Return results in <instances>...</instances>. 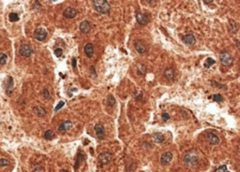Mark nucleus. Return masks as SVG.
I'll use <instances>...</instances> for the list:
<instances>
[{"label": "nucleus", "mask_w": 240, "mask_h": 172, "mask_svg": "<svg viewBox=\"0 0 240 172\" xmlns=\"http://www.w3.org/2000/svg\"><path fill=\"white\" fill-rule=\"evenodd\" d=\"M218 170H222V171H224V170H225V171H226V166H221V167H218Z\"/></svg>", "instance_id": "f704fd0d"}, {"label": "nucleus", "mask_w": 240, "mask_h": 172, "mask_svg": "<svg viewBox=\"0 0 240 172\" xmlns=\"http://www.w3.org/2000/svg\"><path fill=\"white\" fill-rule=\"evenodd\" d=\"M134 48L139 53H145L147 51L146 45L142 41V40H136L134 42Z\"/></svg>", "instance_id": "9b49d317"}, {"label": "nucleus", "mask_w": 240, "mask_h": 172, "mask_svg": "<svg viewBox=\"0 0 240 172\" xmlns=\"http://www.w3.org/2000/svg\"><path fill=\"white\" fill-rule=\"evenodd\" d=\"M93 52H94V47L91 43H87V44L84 46V53L86 54V56L91 58L93 56Z\"/></svg>", "instance_id": "a211bd4d"}, {"label": "nucleus", "mask_w": 240, "mask_h": 172, "mask_svg": "<svg viewBox=\"0 0 240 172\" xmlns=\"http://www.w3.org/2000/svg\"><path fill=\"white\" fill-rule=\"evenodd\" d=\"M77 12H78V11H77L76 9H74V7H69L64 10L63 16L65 18H67V19H73L76 15H77Z\"/></svg>", "instance_id": "0eeeda50"}, {"label": "nucleus", "mask_w": 240, "mask_h": 172, "mask_svg": "<svg viewBox=\"0 0 240 172\" xmlns=\"http://www.w3.org/2000/svg\"><path fill=\"white\" fill-rule=\"evenodd\" d=\"M113 159V154L109 152H103L98 155V162L101 166L108 165Z\"/></svg>", "instance_id": "20e7f679"}, {"label": "nucleus", "mask_w": 240, "mask_h": 172, "mask_svg": "<svg viewBox=\"0 0 240 172\" xmlns=\"http://www.w3.org/2000/svg\"><path fill=\"white\" fill-rule=\"evenodd\" d=\"M19 53L24 57H29L33 53L32 47L28 44H23L19 48Z\"/></svg>", "instance_id": "423d86ee"}, {"label": "nucleus", "mask_w": 240, "mask_h": 172, "mask_svg": "<svg viewBox=\"0 0 240 172\" xmlns=\"http://www.w3.org/2000/svg\"><path fill=\"white\" fill-rule=\"evenodd\" d=\"M169 119H170V115L168 114V113L165 112V113H163V114H162V120L164 121V122H167V121L169 120Z\"/></svg>", "instance_id": "473e14b6"}, {"label": "nucleus", "mask_w": 240, "mask_h": 172, "mask_svg": "<svg viewBox=\"0 0 240 172\" xmlns=\"http://www.w3.org/2000/svg\"><path fill=\"white\" fill-rule=\"evenodd\" d=\"M13 84H14V82H13L12 77H9V78H8L7 84H6V92H7V93L9 96H10V93H11V91H12V88H13Z\"/></svg>", "instance_id": "f3484780"}, {"label": "nucleus", "mask_w": 240, "mask_h": 172, "mask_svg": "<svg viewBox=\"0 0 240 172\" xmlns=\"http://www.w3.org/2000/svg\"><path fill=\"white\" fill-rule=\"evenodd\" d=\"M8 61V56L7 54H5L4 52H0V66H3L5 65Z\"/></svg>", "instance_id": "a878e982"}, {"label": "nucleus", "mask_w": 240, "mask_h": 172, "mask_svg": "<svg viewBox=\"0 0 240 172\" xmlns=\"http://www.w3.org/2000/svg\"><path fill=\"white\" fill-rule=\"evenodd\" d=\"M44 138L48 140H51L54 138V133L53 130H47L44 134Z\"/></svg>", "instance_id": "b1692460"}, {"label": "nucleus", "mask_w": 240, "mask_h": 172, "mask_svg": "<svg viewBox=\"0 0 240 172\" xmlns=\"http://www.w3.org/2000/svg\"><path fill=\"white\" fill-rule=\"evenodd\" d=\"M107 104L109 107H114L115 105V99L112 95H109L107 98Z\"/></svg>", "instance_id": "393cba45"}, {"label": "nucleus", "mask_w": 240, "mask_h": 172, "mask_svg": "<svg viewBox=\"0 0 240 172\" xmlns=\"http://www.w3.org/2000/svg\"><path fill=\"white\" fill-rule=\"evenodd\" d=\"M47 35H48V33H47V31L44 28H42V27H38L37 29L34 31V35H33V36H34V37L38 40V41H43V40H45V38L47 37Z\"/></svg>", "instance_id": "39448f33"}, {"label": "nucleus", "mask_w": 240, "mask_h": 172, "mask_svg": "<svg viewBox=\"0 0 240 172\" xmlns=\"http://www.w3.org/2000/svg\"><path fill=\"white\" fill-rule=\"evenodd\" d=\"M213 100L214 102H222L223 101V97L221 95H218V93H216L213 96Z\"/></svg>", "instance_id": "bb28decb"}, {"label": "nucleus", "mask_w": 240, "mask_h": 172, "mask_svg": "<svg viewBox=\"0 0 240 172\" xmlns=\"http://www.w3.org/2000/svg\"><path fill=\"white\" fill-rule=\"evenodd\" d=\"M10 165V162L8 159H0V167H8V166Z\"/></svg>", "instance_id": "c85d7f7f"}, {"label": "nucleus", "mask_w": 240, "mask_h": 172, "mask_svg": "<svg viewBox=\"0 0 240 172\" xmlns=\"http://www.w3.org/2000/svg\"><path fill=\"white\" fill-rule=\"evenodd\" d=\"M203 3H204V4H211V3H213V0H210V1H206V0H204Z\"/></svg>", "instance_id": "e433bc0d"}, {"label": "nucleus", "mask_w": 240, "mask_h": 172, "mask_svg": "<svg viewBox=\"0 0 240 172\" xmlns=\"http://www.w3.org/2000/svg\"><path fill=\"white\" fill-rule=\"evenodd\" d=\"M54 54L57 55V57H61L62 54H63V50L61 48H57V49L54 50Z\"/></svg>", "instance_id": "7c9ffc66"}, {"label": "nucleus", "mask_w": 240, "mask_h": 172, "mask_svg": "<svg viewBox=\"0 0 240 172\" xmlns=\"http://www.w3.org/2000/svg\"><path fill=\"white\" fill-rule=\"evenodd\" d=\"M172 159H173V153L171 152H166L161 155L160 163H161L162 166H167L171 163Z\"/></svg>", "instance_id": "1a4fd4ad"}, {"label": "nucleus", "mask_w": 240, "mask_h": 172, "mask_svg": "<svg viewBox=\"0 0 240 172\" xmlns=\"http://www.w3.org/2000/svg\"><path fill=\"white\" fill-rule=\"evenodd\" d=\"M60 172H69V171H68V170H65V169H63V170H61V171H60Z\"/></svg>", "instance_id": "58836bf2"}, {"label": "nucleus", "mask_w": 240, "mask_h": 172, "mask_svg": "<svg viewBox=\"0 0 240 172\" xmlns=\"http://www.w3.org/2000/svg\"><path fill=\"white\" fill-rule=\"evenodd\" d=\"M136 20H137L138 24L141 25H146L149 22V18L146 14L145 13H140L138 12L136 14Z\"/></svg>", "instance_id": "9d476101"}, {"label": "nucleus", "mask_w": 240, "mask_h": 172, "mask_svg": "<svg viewBox=\"0 0 240 172\" xmlns=\"http://www.w3.org/2000/svg\"><path fill=\"white\" fill-rule=\"evenodd\" d=\"M206 139L211 145H218V143L221 142L220 138L218 136H216L215 134H213V133H207L206 134Z\"/></svg>", "instance_id": "f8f14e48"}, {"label": "nucleus", "mask_w": 240, "mask_h": 172, "mask_svg": "<svg viewBox=\"0 0 240 172\" xmlns=\"http://www.w3.org/2000/svg\"><path fill=\"white\" fill-rule=\"evenodd\" d=\"M163 75H164V77L166 78L167 80H169V81H173V80L174 79V77H175V72H174V68H171V67H169V68H166L164 70V73H163Z\"/></svg>", "instance_id": "dca6fc26"}, {"label": "nucleus", "mask_w": 240, "mask_h": 172, "mask_svg": "<svg viewBox=\"0 0 240 172\" xmlns=\"http://www.w3.org/2000/svg\"><path fill=\"white\" fill-rule=\"evenodd\" d=\"M93 6L101 14H107L110 11V3L106 0H95L93 1Z\"/></svg>", "instance_id": "f03ea898"}, {"label": "nucleus", "mask_w": 240, "mask_h": 172, "mask_svg": "<svg viewBox=\"0 0 240 172\" xmlns=\"http://www.w3.org/2000/svg\"><path fill=\"white\" fill-rule=\"evenodd\" d=\"M153 139L156 143H161L164 141V136L160 132H157L153 135Z\"/></svg>", "instance_id": "6ab92c4d"}, {"label": "nucleus", "mask_w": 240, "mask_h": 172, "mask_svg": "<svg viewBox=\"0 0 240 172\" xmlns=\"http://www.w3.org/2000/svg\"><path fill=\"white\" fill-rule=\"evenodd\" d=\"M137 71L140 75H145V72H146V67H145V65L138 64L137 65Z\"/></svg>", "instance_id": "4be33fe9"}, {"label": "nucleus", "mask_w": 240, "mask_h": 172, "mask_svg": "<svg viewBox=\"0 0 240 172\" xmlns=\"http://www.w3.org/2000/svg\"><path fill=\"white\" fill-rule=\"evenodd\" d=\"M94 129H95V132H96V135H97V137H98L100 139H103V138H105V128H104V126H102V124H96L95 127H94Z\"/></svg>", "instance_id": "6e6552de"}, {"label": "nucleus", "mask_w": 240, "mask_h": 172, "mask_svg": "<svg viewBox=\"0 0 240 172\" xmlns=\"http://www.w3.org/2000/svg\"><path fill=\"white\" fill-rule=\"evenodd\" d=\"M212 85L213 86H221V88H226V86H224V85H221V84H220V83H218V82H216V81H212Z\"/></svg>", "instance_id": "72a5a7b5"}, {"label": "nucleus", "mask_w": 240, "mask_h": 172, "mask_svg": "<svg viewBox=\"0 0 240 172\" xmlns=\"http://www.w3.org/2000/svg\"><path fill=\"white\" fill-rule=\"evenodd\" d=\"M90 29H91V25L88 21H83V22H81V25H80V31L83 34H87L90 31Z\"/></svg>", "instance_id": "2eb2a0df"}, {"label": "nucleus", "mask_w": 240, "mask_h": 172, "mask_svg": "<svg viewBox=\"0 0 240 172\" xmlns=\"http://www.w3.org/2000/svg\"><path fill=\"white\" fill-rule=\"evenodd\" d=\"M182 40L188 46H191V45H193L195 43V37H194V36L192 34L184 35L183 37H182Z\"/></svg>", "instance_id": "ddd939ff"}, {"label": "nucleus", "mask_w": 240, "mask_h": 172, "mask_svg": "<svg viewBox=\"0 0 240 172\" xmlns=\"http://www.w3.org/2000/svg\"><path fill=\"white\" fill-rule=\"evenodd\" d=\"M83 159H84V156H83V154L82 153V152H79L78 155H77V159H76L75 166H74V168H75V169H78L79 167L81 166L82 162L83 161Z\"/></svg>", "instance_id": "aec40b11"}, {"label": "nucleus", "mask_w": 240, "mask_h": 172, "mask_svg": "<svg viewBox=\"0 0 240 172\" xmlns=\"http://www.w3.org/2000/svg\"><path fill=\"white\" fill-rule=\"evenodd\" d=\"M72 66H73L74 68L76 67V59H75V58H73V59H72Z\"/></svg>", "instance_id": "c9c22d12"}, {"label": "nucleus", "mask_w": 240, "mask_h": 172, "mask_svg": "<svg viewBox=\"0 0 240 172\" xmlns=\"http://www.w3.org/2000/svg\"><path fill=\"white\" fill-rule=\"evenodd\" d=\"M236 45H237L238 49L240 50V41H236Z\"/></svg>", "instance_id": "4c0bfd02"}, {"label": "nucleus", "mask_w": 240, "mask_h": 172, "mask_svg": "<svg viewBox=\"0 0 240 172\" xmlns=\"http://www.w3.org/2000/svg\"><path fill=\"white\" fill-rule=\"evenodd\" d=\"M43 96H44V98L47 99V100H49V99H51V96H50V92L49 90L47 88H44L43 89Z\"/></svg>", "instance_id": "c756f323"}, {"label": "nucleus", "mask_w": 240, "mask_h": 172, "mask_svg": "<svg viewBox=\"0 0 240 172\" xmlns=\"http://www.w3.org/2000/svg\"><path fill=\"white\" fill-rule=\"evenodd\" d=\"M220 60L221 64L225 66H231L233 65V57L231 56L230 53L225 51H222L220 53Z\"/></svg>", "instance_id": "7ed1b4c3"}, {"label": "nucleus", "mask_w": 240, "mask_h": 172, "mask_svg": "<svg viewBox=\"0 0 240 172\" xmlns=\"http://www.w3.org/2000/svg\"><path fill=\"white\" fill-rule=\"evenodd\" d=\"M72 123H71L70 121H65V122H63V123L59 126L58 127V130L59 131H62V132H66V131H69L70 130L71 128H72Z\"/></svg>", "instance_id": "4468645a"}, {"label": "nucleus", "mask_w": 240, "mask_h": 172, "mask_svg": "<svg viewBox=\"0 0 240 172\" xmlns=\"http://www.w3.org/2000/svg\"><path fill=\"white\" fill-rule=\"evenodd\" d=\"M9 19H10V22H17V21H19V19H20L19 14H18V13H16V12L10 13V15H9Z\"/></svg>", "instance_id": "5701e85b"}, {"label": "nucleus", "mask_w": 240, "mask_h": 172, "mask_svg": "<svg viewBox=\"0 0 240 172\" xmlns=\"http://www.w3.org/2000/svg\"><path fill=\"white\" fill-rule=\"evenodd\" d=\"M214 64H215V60L212 59V58H207L206 61L204 62V66L206 67H209V66H211Z\"/></svg>", "instance_id": "cd10ccee"}, {"label": "nucleus", "mask_w": 240, "mask_h": 172, "mask_svg": "<svg viewBox=\"0 0 240 172\" xmlns=\"http://www.w3.org/2000/svg\"><path fill=\"white\" fill-rule=\"evenodd\" d=\"M199 162H200V158L195 152H188L184 157V164L186 167H189V168L196 167L199 165Z\"/></svg>", "instance_id": "f257e3e1"}, {"label": "nucleus", "mask_w": 240, "mask_h": 172, "mask_svg": "<svg viewBox=\"0 0 240 172\" xmlns=\"http://www.w3.org/2000/svg\"><path fill=\"white\" fill-rule=\"evenodd\" d=\"M64 105H65V102H64V101H60V102H59V103L57 104V106L55 107V108H54V111H58L59 110H60V108H61L62 107L64 106Z\"/></svg>", "instance_id": "2f4dec72"}, {"label": "nucleus", "mask_w": 240, "mask_h": 172, "mask_svg": "<svg viewBox=\"0 0 240 172\" xmlns=\"http://www.w3.org/2000/svg\"><path fill=\"white\" fill-rule=\"evenodd\" d=\"M34 111L39 117H44V116L46 115V111H45L44 108H41V107H35Z\"/></svg>", "instance_id": "412c9836"}]
</instances>
